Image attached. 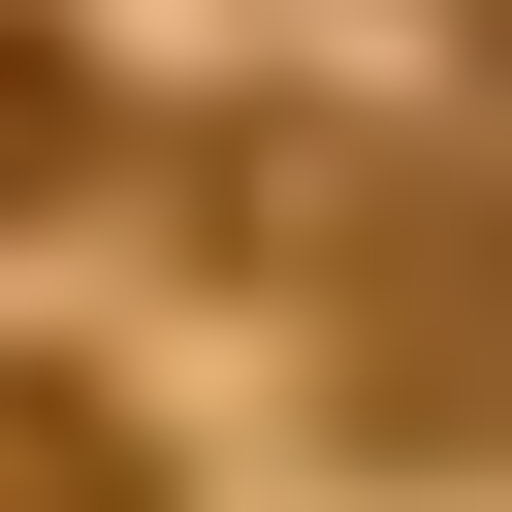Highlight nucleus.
<instances>
[{"label": "nucleus", "instance_id": "f03ea898", "mask_svg": "<svg viewBox=\"0 0 512 512\" xmlns=\"http://www.w3.org/2000/svg\"><path fill=\"white\" fill-rule=\"evenodd\" d=\"M96 128H128V96H96V32H32V0H0V224H32Z\"/></svg>", "mask_w": 512, "mask_h": 512}, {"label": "nucleus", "instance_id": "f257e3e1", "mask_svg": "<svg viewBox=\"0 0 512 512\" xmlns=\"http://www.w3.org/2000/svg\"><path fill=\"white\" fill-rule=\"evenodd\" d=\"M0 512H160V448H128L96 384H0Z\"/></svg>", "mask_w": 512, "mask_h": 512}]
</instances>
